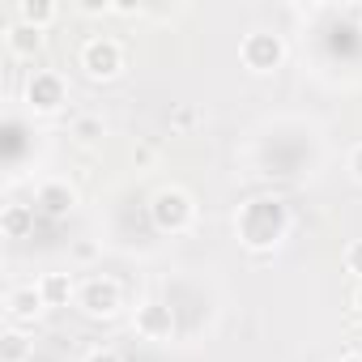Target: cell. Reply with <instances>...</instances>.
I'll list each match as a JSON object with an SVG mask.
<instances>
[{
    "instance_id": "18",
    "label": "cell",
    "mask_w": 362,
    "mask_h": 362,
    "mask_svg": "<svg viewBox=\"0 0 362 362\" xmlns=\"http://www.w3.org/2000/svg\"><path fill=\"white\" fill-rule=\"evenodd\" d=\"M86 362H124V358H119L115 349H94V354H90Z\"/></svg>"
},
{
    "instance_id": "8",
    "label": "cell",
    "mask_w": 362,
    "mask_h": 362,
    "mask_svg": "<svg viewBox=\"0 0 362 362\" xmlns=\"http://www.w3.org/2000/svg\"><path fill=\"white\" fill-rule=\"evenodd\" d=\"M35 209L47 214V218H69L77 209V188H69L64 179H47L35 192Z\"/></svg>"
},
{
    "instance_id": "2",
    "label": "cell",
    "mask_w": 362,
    "mask_h": 362,
    "mask_svg": "<svg viewBox=\"0 0 362 362\" xmlns=\"http://www.w3.org/2000/svg\"><path fill=\"white\" fill-rule=\"evenodd\" d=\"M192 218H197V205H192V197H188L184 188H162V192H153V201H149V222H153L162 235H184V230L192 226Z\"/></svg>"
},
{
    "instance_id": "16",
    "label": "cell",
    "mask_w": 362,
    "mask_h": 362,
    "mask_svg": "<svg viewBox=\"0 0 362 362\" xmlns=\"http://www.w3.org/2000/svg\"><path fill=\"white\" fill-rule=\"evenodd\" d=\"M345 269H349V273L362 281V239H354V243L345 247Z\"/></svg>"
},
{
    "instance_id": "13",
    "label": "cell",
    "mask_w": 362,
    "mask_h": 362,
    "mask_svg": "<svg viewBox=\"0 0 362 362\" xmlns=\"http://www.w3.org/2000/svg\"><path fill=\"white\" fill-rule=\"evenodd\" d=\"M0 230H5L9 239H26L35 230V205H5V214H0Z\"/></svg>"
},
{
    "instance_id": "6",
    "label": "cell",
    "mask_w": 362,
    "mask_h": 362,
    "mask_svg": "<svg viewBox=\"0 0 362 362\" xmlns=\"http://www.w3.org/2000/svg\"><path fill=\"white\" fill-rule=\"evenodd\" d=\"M64 98H69V86H64L60 73L35 69V73L26 77V107H30L35 115H56V111L64 107Z\"/></svg>"
},
{
    "instance_id": "15",
    "label": "cell",
    "mask_w": 362,
    "mask_h": 362,
    "mask_svg": "<svg viewBox=\"0 0 362 362\" xmlns=\"http://www.w3.org/2000/svg\"><path fill=\"white\" fill-rule=\"evenodd\" d=\"M69 132H73L77 145H98V141H103V119H98V115H77Z\"/></svg>"
},
{
    "instance_id": "17",
    "label": "cell",
    "mask_w": 362,
    "mask_h": 362,
    "mask_svg": "<svg viewBox=\"0 0 362 362\" xmlns=\"http://www.w3.org/2000/svg\"><path fill=\"white\" fill-rule=\"evenodd\" d=\"M349 175L362 184V145H354V153H349Z\"/></svg>"
},
{
    "instance_id": "9",
    "label": "cell",
    "mask_w": 362,
    "mask_h": 362,
    "mask_svg": "<svg viewBox=\"0 0 362 362\" xmlns=\"http://www.w3.org/2000/svg\"><path fill=\"white\" fill-rule=\"evenodd\" d=\"M136 332H141L145 341H170V332H175L170 307H166V303H145V307H136Z\"/></svg>"
},
{
    "instance_id": "7",
    "label": "cell",
    "mask_w": 362,
    "mask_h": 362,
    "mask_svg": "<svg viewBox=\"0 0 362 362\" xmlns=\"http://www.w3.org/2000/svg\"><path fill=\"white\" fill-rule=\"evenodd\" d=\"M43 311H47V303H43L39 286H13V290L5 294V315H9L13 328H18V324H35Z\"/></svg>"
},
{
    "instance_id": "12",
    "label": "cell",
    "mask_w": 362,
    "mask_h": 362,
    "mask_svg": "<svg viewBox=\"0 0 362 362\" xmlns=\"http://www.w3.org/2000/svg\"><path fill=\"white\" fill-rule=\"evenodd\" d=\"M13 18L26 22V26H35V30H47V26L60 18V5H56V0H18Z\"/></svg>"
},
{
    "instance_id": "5",
    "label": "cell",
    "mask_w": 362,
    "mask_h": 362,
    "mask_svg": "<svg viewBox=\"0 0 362 362\" xmlns=\"http://www.w3.org/2000/svg\"><path fill=\"white\" fill-rule=\"evenodd\" d=\"M81 69H86V77H94V81H111V77L124 73V47H119L111 35H94V39H86V47H81Z\"/></svg>"
},
{
    "instance_id": "1",
    "label": "cell",
    "mask_w": 362,
    "mask_h": 362,
    "mask_svg": "<svg viewBox=\"0 0 362 362\" xmlns=\"http://www.w3.org/2000/svg\"><path fill=\"white\" fill-rule=\"evenodd\" d=\"M235 230H239V243L247 252H277L281 239L290 235V209L277 197H256L239 209Z\"/></svg>"
},
{
    "instance_id": "4",
    "label": "cell",
    "mask_w": 362,
    "mask_h": 362,
    "mask_svg": "<svg viewBox=\"0 0 362 362\" xmlns=\"http://www.w3.org/2000/svg\"><path fill=\"white\" fill-rule=\"evenodd\" d=\"M77 307H81L90 320H115V315L124 311V290H119L115 277H90V281H81V290H77Z\"/></svg>"
},
{
    "instance_id": "10",
    "label": "cell",
    "mask_w": 362,
    "mask_h": 362,
    "mask_svg": "<svg viewBox=\"0 0 362 362\" xmlns=\"http://www.w3.org/2000/svg\"><path fill=\"white\" fill-rule=\"evenodd\" d=\"M5 43H9V52L18 56V60H30V56H39L43 52V30H35V26H26V22H9V30H5Z\"/></svg>"
},
{
    "instance_id": "19",
    "label": "cell",
    "mask_w": 362,
    "mask_h": 362,
    "mask_svg": "<svg viewBox=\"0 0 362 362\" xmlns=\"http://www.w3.org/2000/svg\"><path fill=\"white\" fill-rule=\"evenodd\" d=\"M349 307H354V311H358V315H362V281H358V286H354V294H349Z\"/></svg>"
},
{
    "instance_id": "3",
    "label": "cell",
    "mask_w": 362,
    "mask_h": 362,
    "mask_svg": "<svg viewBox=\"0 0 362 362\" xmlns=\"http://www.w3.org/2000/svg\"><path fill=\"white\" fill-rule=\"evenodd\" d=\"M239 60H243L247 73H260V77L264 73H277L286 64V39L277 30H252L239 43Z\"/></svg>"
},
{
    "instance_id": "11",
    "label": "cell",
    "mask_w": 362,
    "mask_h": 362,
    "mask_svg": "<svg viewBox=\"0 0 362 362\" xmlns=\"http://www.w3.org/2000/svg\"><path fill=\"white\" fill-rule=\"evenodd\" d=\"M77 290H81V286H73L69 273H43V277H39V294H43L47 307H69V303L77 298Z\"/></svg>"
},
{
    "instance_id": "14",
    "label": "cell",
    "mask_w": 362,
    "mask_h": 362,
    "mask_svg": "<svg viewBox=\"0 0 362 362\" xmlns=\"http://www.w3.org/2000/svg\"><path fill=\"white\" fill-rule=\"evenodd\" d=\"M30 354H35V341L22 328H9L5 337H0V362H26Z\"/></svg>"
},
{
    "instance_id": "20",
    "label": "cell",
    "mask_w": 362,
    "mask_h": 362,
    "mask_svg": "<svg viewBox=\"0 0 362 362\" xmlns=\"http://www.w3.org/2000/svg\"><path fill=\"white\" fill-rule=\"evenodd\" d=\"M341 362H362V354H345V358H341Z\"/></svg>"
}]
</instances>
